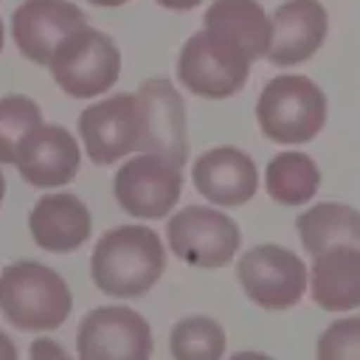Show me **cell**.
I'll return each instance as SVG.
<instances>
[{
  "label": "cell",
  "mask_w": 360,
  "mask_h": 360,
  "mask_svg": "<svg viewBox=\"0 0 360 360\" xmlns=\"http://www.w3.org/2000/svg\"><path fill=\"white\" fill-rule=\"evenodd\" d=\"M166 242L180 262L217 270L233 262L242 245V231L228 214L211 205H186L169 217Z\"/></svg>",
  "instance_id": "6"
},
{
  "label": "cell",
  "mask_w": 360,
  "mask_h": 360,
  "mask_svg": "<svg viewBox=\"0 0 360 360\" xmlns=\"http://www.w3.org/2000/svg\"><path fill=\"white\" fill-rule=\"evenodd\" d=\"M141 135L143 124L138 93H115L79 112V138L84 155L96 166H110L141 152Z\"/></svg>",
  "instance_id": "9"
},
{
  "label": "cell",
  "mask_w": 360,
  "mask_h": 360,
  "mask_svg": "<svg viewBox=\"0 0 360 360\" xmlns=\"http://www.w3.org/2000/svg\"><path fill=\"white\" fill-rule=\"evenodd\" d=\"M250 59L214 34L211 28H200L191 34L177 56V79L186 90H191L200 98H231L236 96L248 76H250Z\"/></svg>",
  "instance_id": "5"
},
{
  "label": "cell",
  "mask_w": 360,
  "mask_h": 360,
  "mask_svg": "<svg viewBox=\"0 0 360 360\" xmlns=\"http://www.w3.org/2000/svg\"><path fill=\"white\" fill-rule=\"evenodd\" d=\"M158 6H163V8H169V11H191V8H197L202 0H155Z\"/></svg>",
  "instance_id": "25"
},
{
  "label": "cell",
  "mask_w": 360,
  "mask_h": 360,
  "mask_svg": "<svg viewBox=\"0 0 360 360\" xmlns=\"http://www.w3.org/2000/svg\"><path fill=\"white\" fill-rule=\"evenodd\" d=\"M0 360H17V346L3 329H0Z\"/></svg>",
  "instance_id": "26"
},
{
  "label": "cell",
  "mask_w": 360,
  "mask_h": 360,
  "mask_svg": "<svg viewBox=\"0 0 360 360\" xmlns=\"http://www.w3.org/2000/svg\"><path fill=\"white\" fill-rule=\"evenodd\" d=\"M180 191L183 166L155 152H138L135 158H127L112 177V194L118 205L135 219L169 217L180 200Z\"/></svg>",
  "instance_id": "7"
},
{
  "label": "cell",
  "mask_w": 360,
  "mask_h": 360,
  "mask_svg": "<svg viewBox=\"0 0 360 360\" xmlns=\"http://www.w3.org/2000/svg\"><path fill=\"white\" fill-rule=\"evenodd\" d=\"M264 188L281 205H304L321 188V169L304 152H278L264 169Z\"/></svg>",
  "instance_id": "20"
},
{
  "label": "cell",
  "mask_w": 360,
  "mask_h": 360,
  "mask_svg": "<svg viewBox=\"0 0 360 360\" xmlns=\"http://www.w3.org/2000/svg\"><path fill=\"white\" fill-rule=\"evenodd\" d=\"M309 295L326 312H349L360 307V248L332 245L312 256Z\"/></svg>",
  "instance_id": "17"
},
{
  "label": "cell",
  "mask_w": 360,
  "mask_h": 360,
  "mask_svg": "<svg viewBox=\"0 0 360 360\" xmlns=\"http://www.w3.org/2000/svg\"><path fill=\"white\" fill-rule=\"evenodd\" d=\"M236 278L256 307L276 312L290 309L304 298L309 267L281 245H256L236 262Z\"/></svg>",
  "instance_id": "8"
},
{
  "label": "cell",
  "mask_w": 360,
  "mask_h": 360,
  "mask_svg": "<svg viewBox=\"0 0 360 360\" xmlns=\"http://www.w3.org/2000/svg\"><path fill=\"white\" fill-rule=\"evenodd\" d=\"M273 37L267 48V62L276 68H292L318 53L329 34V14L321 0H284L276 6Z\"/></svg>",
  "instance_id": "13"
},
{
  "label": "cell",
  "mask_w": 360,
  "mask_h": 360,
  "mask_svg": "<svg viewBox=\"0 0 360 360\" xmlns=\"http://www.w3.org/2000/svg\"><path fill=\"white\" fill-rule=\"evenodd\" d=\"M73 295L68 281L42 262H14L0 273V312L22 332H51L68 321Z\"/></svg>",
  "instance_id": "2"
},
{
  "label": "cell",
  "mask_w": 360,
  "mask_h": 360,
  "mask_svg": "<svg viewBox=\"0 0 360 360\" xmlns=\"http://www.w3.org/2000/svg\"><path fill=\"white\" fill-rule=\"evenodd\" d=\"M56 87L70 98H96L121 76V51L115 39L93 25H82L62 39L45 65Z\"/></svg>",
  "instance_id": "4"
},
{
  "label": "cell",
  "mask_w": 360,
  "mask_h": 360,
  "mask_svg": "<svg viewBox=\"0 0 360 360\" xmlns=\"http://www.w3.org/2000/svg\"><path fill=\"white\" fill-rule=\"evenodd\" d=\"M202 25L236 45L250 62L267 56L273 22L259 0H211Z\"/></svg>",
  "instance_id": "18"
},
{
  "label": "cell",
  "mask_w": 360,
  "mask_h": 360,
  "mask_svg": "<svg viewBox=\"0 0 360 360\" xmlns=\"http://www.w3.org/2000/svg\"><path fill=\"white\" fill-rule=\"evenodd\" d=\"M79 360H149L152 326L129 307H96L76 329Z\"/></svg>",
  "instance_id": "10"
},
{
  "label": "cell",
  "mask_w": 360,
  "mask_h": 360,
  "mask_svg": "<svg viewBox=\"0 0 360 360\" xmlns=\"http://www.w3.org/2000/svg\"><path fill=\"white\" fill-rule=\"evenodd\" d=\"M42 110L34 98L11 93L0 98V163H17L20 146L42 127Z\"/></svg>",
  "instance_id": "22"
},
{
  "label": "cell",
  "mask_w": 360,
  "mask_h": 360,
  "mask_svg": "<svg viewBox=\"0 0 360 360\" xmlns=\"http://www.w3.org/2000/svg\"><path fill=\"white\" fill-rule=\"evenodd\" d=\"M87 25L84 11L70 0H22L11 14L17 51L37 65H48L68 34Z\"/></svg>",
  "instance_id": "12"
},
{
  "label": "cell",
  "mask_w": 360,
  "mask_h": 360,
  "mask_svg": "<svg viewBox=\"0 0 360 360\" xmlns=\"http://www.w3.org/2000/svg\"><path fill=\"white\" fill-rule=\"evenodd\" d=\"M295 231L309 256L332 245L360 248V211L343 202H318L295 217Z\"/></svg>",
  "instance_id": "19"
},
{
  "label": "cell",
  "mask_w": 360,
  "mask_h": 360,
  "mask_svg": "<svg viewBox=\"0 0 360 360\" xmlns=\"http://www.w3.org/2000/svg\"><path fill=\"white\" fill-rule=\"evenodd\" d=\"M231 360H273L270 354H262V352H236Z\"/></svg>",
  "instance_id": "27"
},
{
  "label": "cell",
  "mask_w": 360,
  "mask_h": 360,
  "mask_svg": "<svg viewBox=\"0 0 360 360\" xmlns=\"http://www.w3.org/2000/svg\"><path fill=\"white\" fill-rule=\"evenodd\" d=\"M14 166L28 186L56 188L79 174L82 149L70 129L59 124H42L37 132L25 138Z\"/></svg>",
  "instance_id": "14"
},
{
  "label": "cell",
  "mask_w": 360,
  "mask_h": 360,
  "mask_svg": "<svg viewBox=\"0 0 360 360\" xmlns=\"http://www.w3.org/2000/svg\"><path fill=\"white\" fill-rule=\"evenodd\" d=\"M329 115L326 93L301 73L273 76L256 101V121L267 141L276 143H307L312 141Z\"/></svg>",
  "instance_id": "3"
},
{
  "label": "cell",
  "mask_w": 360,
  "mask_h": 360,
  "mask_svg": "<svg viewBox=\"0 0 360 360\" xmlns=\"http://www.w3.org/2000/svg\"><path fill=\"white\" fill-rule=\"evenodd\" d=\"M3 42H6V22L0 20V51H3Z\"/></svg>",
  "instance_id": "30"
},
{
  "label": "cell",
  "mask_w": 360,
  "mask_h": 360,
  "mask_svg": "<svg viewBox=\"0 0 360 360\" xmlns=\"http://www.w3.org/2000/svg\"><path fill=\"white\" fill-rule=\"evenodd\" d=\"M318 360H360V315L332 321L315 346Z\"/></svg>",
  "instance_id": "23"
},
{
  "label": "cell",
  "mask_w": 360,
  "mask_h": 360,
  "mask_svg": "<svg viewBox=\"0 0 360 360\" xmlns=\"http://www.w3.org/2000/svg\"><path fill=\"white\" fill-rule=\"evenodd\" d=\"M225 329L208 315H191L172 326L169 349L174 360H222Z\"/></svg>",
  "instance_id": "21"
},
{
  "label": "cell",
  "mask_w": 360,
  "mask_h": 360,
  "mask_svg": "<svg viewBox=\"0 0 360 360\" xmlns=\"http://www.w3.org/2000/svg\"><path fill=\"white\" fill-rule=\"evenodd\" d=\"M141 101V152L163 155L174 163L188 160V141H186V101L177 93V87L163 79H146L138 87Z\"/></svg>",
  "instance_id": "11"
},
{
  "label": "cell",
  "mask_w": 360,
  "mask_h": 360,
  "mask_svg": "<svg viewBox=\"0 0 360 360\" xmlns=\"http://www.w3.org/2000/svg\"><path fill=\"white\" fill-rule=\"evenodd\" d=\"M31 360H73L62 343H56L53 338H34V343L28 346Z\"/></svg>",
  "instance_id": "24"
},
{
  "label": "cell",
  "mask_w": 360,
  "mask_h": 360,
  "mask_svg": "<svg viewBox=\"0 0 360 360\" xmlns=\"http://www.w3.org/2000/svg\"><path fill=\"white\" fill-rule=\"evenodd\" d=\"M194 188L214 205H245L259 188V169L253 158L236 146H214L191 166Z\"/></svg>",
  "instance_id": "15"
},
{
  "label": "cell",
  "mask_w": 360,
  "mask_h": 360,
  "mask_svg": "<svg viewBox=\"0 0 360 360\" xmlns=\"http://www.w3.org/2000/svg\"><path fill=\"white\" fill-rule=\"evenodd\" d=\"M166 270V248L146 225L107 231L90 256L93 284L112 298H138L155 287Z\"/></svg>",
  "instance_id": "1"
},
{
  "label": "cell",
  "mask_w": 360,
  "mask_h": 360,
  "mask_svg": "<svg viewBox=\"0 0 360 360\" xmlns=\"http://www.w3.org/2000/svg\"><path fill=\"white\" fill-rule=\"evenodd\" d=\"M28 231L37 248L51 253H73L90 239L93 219L76 194L53 191L34 202L28 214Z\"/></svg>",
  "instance_id": "16"
},
{
  "label": "cell",
  "mask_w": 360,
  "mask_h": 360,
  "mask_svg": "<svg viewBox=\"0 0 360 360\" xmlns=\"http://www.w3.org/2000/svg\"><path fill=\"white\" fill-rule=\"evenodd\" d=\"M87 3L101 6V8H115V6H124V3H129V0H87Z\"/></svg>",
  "instance_id": "28"
},
{
  "label": "cell",
  "mask_w": 360,
  "mask_h": 360,
  "mask_svg": "<svg viewBox=\"0 0 360 360\" xmlns=\"http://www.w3.org/2000/svg\"><path fill=\"white\" fill-rule=\"evenodd\" d=\"M3 197H6V177H3V172H0V202H3Z\"/></svg>",
  "instance_id": "29"
}]
</instances>
